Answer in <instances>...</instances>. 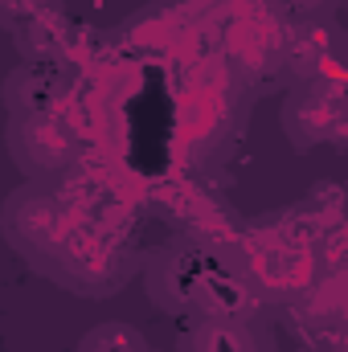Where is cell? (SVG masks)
I'll return each mask as SVG.
<instances>
[{"label": "cell", "instance_id": "cell-1", "mask_svg": "<svg viewBox=\"0 0 348 352\" xmlns=\"http://www.w3.org/2000/svg\"><path fill=\"white\" fill-rule=\"evenodd\" d=\"M45 278H54L58 287L87 295V299H107L115 295L127 278H131V258L119 242H107L98 230L90 226H70L58 258L50 263Z\"/></svg>", "mask_w": 348, "mask_h": 352}, {"label": "cell", "instance_id": "cell-2", "mask_svg": "<svg viewBox=\"0 0 348 352\" xmlns=\"http://www.w3.org/2000/svg\"><path fill=\"white\" fill-rule=\"evenodd\" d=\"M0 226H4V238L8 246L33 266L37 274H45L50 263L58 258L66 234H70V217L66 209L37 184H21L8 192L4 201V213H0Z\"/></svg>", "mask_w": 348, "mask_h": 352}, {"label": "cell", "instance_id": "cell-3", "mask_svg": "<svg viewBox=\"0 0 348 352\" xmlns=\"http://www.w3.org/2000/svg\"><path fill=\"white\" fill-rule=\"evenodd\" d=\"M4 140H8L12 164L21 168V176H29V184L66 176L74 168L78 152H83L78 131L58 111H17V115H8Z\"/></svg>", "mask_w": 348, "mask_h": 352}, {"label": "cell", "instance_id": "cell-4", "mask_svg": "<svg viewBox=\"0 0 348 352\" xmlns=\"http://www.w3.org/2000/svg\"><path fill=\"white\" fill-rule=\"evenodd\" d=\"M345 111H348L345 90L328 87V82H295L283 98L279 123H283V135L291 140L295 152H312L320 144H332V131L345 119Z\"/></svg>", "mask_w": 348, "mask_h": 352}, {"label": "cell", "instance_id": "cell-5", "mask_svg": "<svg viewBox=\"0 0 348 352\" xmlns=\"http://www.w3.org/2000/svg\"><path fill=\"white\" fill-rule=\"evenodd\" d=\"M205 274H209V266L193 246H164L144 266V291H148L152 307H160L164 316H193Z\"/></svg>", "mask_w": 348, "mask_h": 352}, {"label": "cell", "instance_id": "cell-6", "mask_svg": "<svg viewBox=\"0 0 348 352\" xmlns=\"http://www.w3.org/2000/svg\"><path fill=\"white\" fill-rule=\"evenodd\" d=\"M259 307H262V295L246 274L209 270L201 291H197L193 316L197 320H259Z\"/></svg>", "mask_w": 348, "mask_h": 352}, {"label": "cell", "instance_id": "cell-7", "mask_svg": "<svg viewBox=\"0 0 348 352\" xmlns=\"http://www.w3.org/2000/svg\"><path fill=\"white\" fill-rule=\"evenodd\" d=\"M176 352H270L259 320H197L176 340Z\"/></svg>", "mask_w": 348, "mask_h": 352}, {"label": "cell", "instance_id": "cell-8", "mask_svg": "<svg viewBox=\"0 0 348 352\" xmlns=\"http://www.w3.org/2000/svg\"><path fill=\"white\" fill-rule=\"evenodd\" d=\"M78 352H152V344L144 340L140 328L123 320H102L78 340Z\"/></svg>", "mask_w": 348, "mask_h": 352}, {"label": "cell", "instance_id": "cell-9", "mask_svg": "<svg viewBox=\"0 0 348 352\" xmlns=\"http://www.w3.org/2000/svg\"><path fill=\"white\" fill-rule=\"evenodd\" d=\"M287 4H291V8H299V12H312V16H316V12H332V8H336V0H287Z\"/></svg>", "mask_w": 348, "mask_h": 352}]
</instances>
